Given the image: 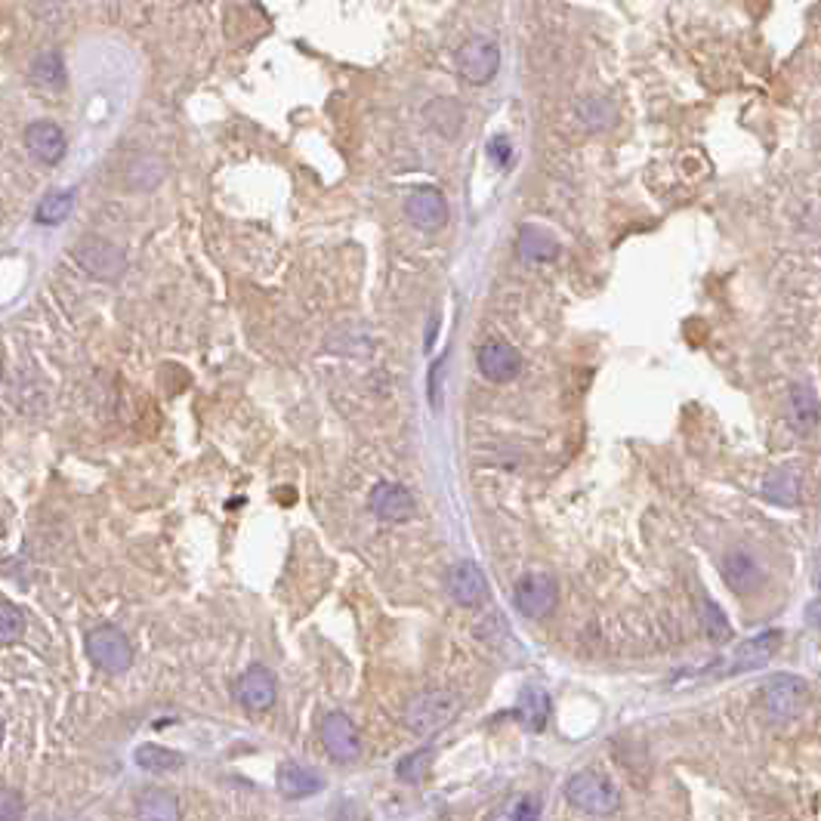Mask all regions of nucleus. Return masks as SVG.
Here are the masks:
<instances>
[{
    "label": "nucleus",
    "mask_w": 821,
    "mask_h": 821,
    "mask_svg": "<svg viewBox=\"0 0 821 821\" xmlns=\"http://www.w3.org/2000/svg\"><path fill=\"white\" fill-rule=\"evenodd\" d=\"M513 602L516 609L531 618V621H544L553 615L556 602H559V587L550 575H525L519 584H516V593H513Z\"/></svg>",
    "instance_id": "nucleus-5"
},
{
    "label": "nucleus",
    "mask_w": 821,
    "mask_h": 821,
    "mask_svg": "<svg viewBox=\"0 0 821 821\" xmlns=\"http://www.w3.org/2000/svg\"><path fill=\"white\" fill-rule=\"evenodd\" d=\"M488 158L497 164V167H507L510 158H513V146H510V139L507 136H494L488 142Z\"/></svg>",
    "instance_id": "nucleus-32"
},
{
    "label": "nucleus",
    "mask_w": 821,
    "mask_h": 821,
    "mask_svg": "<svg viewBox=\"0 0 821 821\" xmlns=\"http://www.w3.org/2000/svg\"><path fill=\"white\" fill-rule=\"evenodd\" d=\"M0 741H4V723H0Z\"/></svg>",
    "instance_id": "nucleus-35"
},
{
    "label": "nucleus",
    "mask_w": 821,
    "mask_h": 821,
    "mask_svg": "<svg viewBox=\"0 0 821 821\" xmlns=\"http://www.w3.org/2000/svg\"><path fill=\"white\" fill-rule=\"evenodd\" d=\"M136 766L146 772H173L183 766V757L176 751H167L161 744H142L136 751Z\"/></svg>",
    "instance_id": "nucleus-24"
},
{
    "label": "nucleus",
    "mask_w": 821,
    "mask_h": 821,
    "mask_svg": "<svg viewBox=\"0 0 821 821\" xmlns=\"http://www.w3.org/2000/svg\"><path fill=\"white\" fill-rule=\"evenodd\" d=\"M136 812H139V818H149V821H173V818H180V803H176V797L170 791L149 788L139 794Z\"/></svg>",
    "instance_id": "nucleus-21"
},
{
    "label": "nucleus",
    "mask_w": 821,
    "mask_h": 821,
    "mask_svg": "<svg viewBox=\"0 0 821 821\" xmlns=\"http://www.w3.org/2000/svg\"><path fill=\"white\" fill-rule=\"evenodd\" d=\"M445 359H439L436 362V368L430 371V399H433V405L436 408H442V371H445Z\"/></svg>",
    "instance_id": "nucleus-33"
},
{
    "label": "nucleus",
    "mask_w": 821,
    "mask_h": 821,
    "mask_svg": "<svg viewBox=\"0 0 821 821\" xmlns=\"http://www.w3.org/2000/svg\"><path fill=\"white\" fill-rule=\"evenodd\" d=\"M791 417H794V426L803 436H812V430L818 426V399H815L812 386L797 383L791 389Z\"/></svg>",
    "instance_id": "nucleus-22"
},
{
    "label": "nucleus",
    "mask_w": 821,
    "mask_h": 821,
    "mask_svg": "<svg viewBox=\"0 0 821 821\" xmlns=\"http://www.w3.org/2000/svg\"><path fill=\"white\" fill-rule=\"evenodd\" d=\"M538 815H541L538 797H525V800H519V806L513 809V818H516V821H528V818H538Z\"/></svg>",
    "instance_id": "nucleus-34"
},
{
    "label": "nucleus",
    "mask_w": 821,
    "mask_h": 821,
    "mask_svg": "<svg viewBox=\"0 0 821 821\" xmlns=\"http://www.w3.org/2000/svg\"><path fill=\"white\" fill-rule=\"evenodd\" d=\"M71 207H75V192H50L41 204H38V213H34V220L41 226H59Z\"/></svg>",
    "instance_id": "nucleus-26"
},
{
    "label": "nucleus",
    "mask_w": 821,
    "mask_h": 821,
    "mask_svg": "<svg viewBox=\"0 0 821 821\" xmlns=\"http://www.w3.org/2000/svg\"><path fill=\"white\" fill-rule=\"evenodd\" d=\"M31 81L44 87V90H62L65 81H68V71H65V59L59 50H41L31 62Z\"/></svg>",
    "instance_id": "nucleus-20"
},
{
    "label": "nucleus",
    "mask_w": 821,
    "mask_h": 821,
    "mask_svg": "<svg viewBox=\"0 0 821 821\" xmlns=\"http://www.w3.org/2000/svg\"><path fill=\"white\" fill-rule=\"evenodd\" d=\"M723 578H726L729 590L738 593V596L757 593L763 587V581H766L760 562L751 553H744V550H735V553H729L723 559Z\"/></svg>",
    "instance_id": "nucleus-14"
},
{
    "label": "nucleus",
    "mask_w": 821,
    "mask_h": 821,
    "mask_svg": "<svg viewBox=\"0 0 821 821\" xmlns=\"http://www.w3.org/2000/svg\"><path fill=\"white\" fill-rule=\"evenodd\" d=\"M445 587H448V596L457 605H463V609H476V605H482L488 599V578L473 559H463V562L451 565Z\"/></svg>",
    "instance_id": "nucleus-7"
},
{
    "label": "nucleus",
    "mask_w": 821,
    "mask_h": 821,
    "mask_svg": "<svg viewBox=\"0 0 821 821\" xmlns=\"http://www.w3.org/2000/svg\"><path fill=\"white\" fill-rule=\"evenodd\" d=\"M479 371L491 380V383H510L519 377L522 371V355L516 346L491 340L479 349Z\"/></svg>",
    "instance_id": "nucleus-10"
},
{
    "label": "nucleus",
    "mask_w": 821,
    "mask_h": 821,
    "mask_svg": "<svg viewBox=\"0 0 821 821\" xmlns=\"http://www.w3.org/2000/svg\"><path fill=\"white\" fill-rule=\"evenodd\" d=\"M0 380H4V365H0Z\"/></svg>",
    "instance_id": "nucleus-36"
},
{
    "label": "nucleus",
    "mask_w": 821,
    "mask_h": 821,
    "mask_svg": "<svg viewBox=\"0 0 821 821\" xmlns=\"http://www.w3.org/2000/svg\"><path fill=\"white\" fill-rule=\"evenodd\" d=\"M497 65H501V50H497L491 41H470L463 44L460 56H457V68L460 75L467 78L470 84H485L497 75Z\"/></svg>",
    "instance_id": "nucleus-9"
},
{
    "label": "nucleus",
    "mask_w": 821,
    "mask_h": 821,
    "mask_svg": "<svg viewBox=\"0 0 821 821\" xmlns=\"http://www.w3.org/2000/svg\"><path fill=\"white\" fill-rule=\"evenodd\" d=\"M704 633L710 642H729V636H732V624H729L726 612L713 599L704 602Z\"/></svg>",
    "instance_id": "nucleus-27"
},
{
    "label": "nucleus",
    "mask_w": 821,
    "mask_h": 821,
    "mask_svg": "<svg viewBox=\"0 0 821 821\" xmlns=\"http://www.w3.org/2000/svg\"><path fill=\"white\" fill-rule=\"evenodd\" d=\"M278 698V683L269 667H251L238 680V701L247 710H269Z\"/></svg>",
    "instance_id": "nucleus-15"
},
{
    "label": "nucleus",
    "mask_w": 821,
    "mask_h": 821,
    "mask_svg": "<svg viewBox=\"0 0 821 821\" xmlns=\"http://www.w3.org/2000/svg\"><path fill=\"white\" fill-rule=\"evenodd\" d=\"M371 510L383 522H405L414 516V497L399 482H377L371 488Z\"/></svg>",
    "instance_id": "nucleus-11"
},
{
    "label": "nucleus",
    "mask_w": 821,
    "mask_h": 821,
    "mask_svg": "<svg viewBox=\"0 0 821 821\" xmlns=\"http://www.w3.org/2000/svg\"><path fill=\"white\" fill-rule=\"evenodd\" d=\"M321 744H325V751L337 763H352V760H359V754H362L359 729H355V723L340 710L328 713L325 723H321Z\"/></svg>",
    "instance_id": "nucleus-8"
},
{
    "label": "nucleus",
    "mask_w": 821,
    "mask_h": 821,
    "mask_svg": "<svg viewBox=\"0 0 821 821\" xmlns=\"http://www.w3.org/2000/svg\"><path fill=\"white\" fill-rule=\"evenodd\" d=\"M25 146H28V152L38 158V161L59 164L65 158L68 142H65V133L53 121H34L25 130Z\"/></svg>",
    "instance_id": "nucleus-16"
},
{
    "label": "nucleus",
    "mask_w": 821,
    "mask_h": 821,
    "mask_svg": "<svg viewBox=\"0 0 821 821\" xmlns=\"http://www.w3.org/2000/svg\"><path fill=\"white\" fill-rule=\"evenodd\" d=\"M760 698H763V707L772 720L784 723V720H797L803 707H806V698H809V686L803 676H794V673H775L763 683L760 689Z\"/></svg>",
    "instance_id": "nucleus-3"
},
{
    "label": "nucleus",
    "mask_w": 821,
    "mask_h": 821,
    "mask_svg": "<svg viewBox=\"0 0 821 821\" xmlns=\"http://www.w3.org/2000/svg\"><path fill=\"white\" fill-rule=\"evenodd\" d=\"M321 781L318 772L300 766V763H284L278 769V791L288 797V800H300V797H309V794H318L321 791Z\"/></svg>",
    "instance_id": "nucleus-18"
},
{
    "label": "nucleus",
    "mask_w": 821,
    "mask_h": 821,
    "mask_svg": "<svg viewBox=\"0 0 821 821\" xmlns=\"http://www.w3.org/2000/svg\"><path fill=\"white\" fill-rule=\"evenodd\" d=\"M75 260L96 278L115 281L121 278V272L127 269V257L121 247H115L112 241L102 238H84L81 244H75Z\"/></svg>",
    "instance_id": "nucleus-6"
},
{
    "label": "nucleus",
    "mask_w": 821,
    "mask_h": 821,
    "mask_svg": "<svg viewBox=\"0 0 821 821\" xmlns=\"http://www.w3.org/2000/svg\"><path fill=\"white\" fill-rule=\"evenodd\" d=\"M763 494L769 497L772 504H781V507H797L800 501V479L791 473V470H775L766 476L763 482Z\"/></svg>",
    "instance_id": "nucleus-23"
},
{
    "label": "nucleus",
    "mask_w": 821,
    "mask_h": 821,
    "mask_svg": "<svg viewBox=\"0 0 821 821\" xmlns=\"http://www.w3.org/2000/svg\"><path fill=\"white\" fill-rule=\"evenodd\" d=\"M426 118H430V124L442 133V136H457L460 133V124H463V112H460V105L451 102V99H439L433 102L430 109H426Z\"/></svg>",
    "instance_id": "nucleus-25"
},
{
    "label": "nucleus",
    "mask_w": 821,
    "mask_h": 821,
    "mask_svg": "<svg viewBox=\"0 0 821 821\" xmlns=\"http://www.w3.org/2000/svg\"><path fill=\"white\" fill-rule=\"evenodd\" d=\"M25 633V618L10 599H0V642H16Z\"/></svg>",
    "instance_id": "nucleus-30"
},
{
    "label": "nucleus",
    "mask_w": 821,
    "mask_h": 821,
    "mask_svg": "<svg viewBox=\"0 0 821 821\" xmlns=\"http://www.w3.org/2000/svg\"><path fill=\"white\" fill-rule=\"evenodd\" d=\"M778 649H781V630L769 627V630L757 633L754 639L741 642L738 652H735V661H732V667H729V673L760 670V667H766V664L778 655Z\"/></svg>",
    "instance_id": "nucleus-13"
},
{
    "label": "nucleus",
    "mask_w": 821,
    "mask_h": 821,
    "mask_svg": "<svg viewBox=\"0 0 821 821\" xmlns=\"http://www.w3.org/2000/svg\"><path fill=\"white\" fill-rule=\"evenodd\" d=\"M516 251L525 263H553L559 257V244L550 232H544L538 226H522Z\"/></svg>",
    "instance_id": "nucleus-17"
},
{
    "label": "nucleus",
    "mask_w": 821,
    "mask_h": 821,
    "mask_svg": "<svg viewBox=\"0 0 821 821\" xmlns=\"http://www.w3.org/2000/svg\"><path fill=\"white\" fill-rule=\"evenodd\" d=\"M22 809H25V803H22V794H19V791H10V788L0 791V821H13V818H19Z\"/></svg>",
    "instance_id": "nucleus-31"
},
{
    "label": "nucleus",
    "mask_w": 821,
    "mask_h": 821,
    "mask_svg": "<svg viewBox=\"0 0 821 821\" xmlns=\"http://www.w3.org/2000/svg\"><path fill=\"white\" fill-rule=\"evenodd\" d=\"M516 717L531 729V732H541L550 720V695L541 689V686H528L522 689L519 695V704H516Z\"/></svg>",
    "instance_id": "nucleus-19"
},
{
    "label": "nucleus",
    "mask_w": 821,
    "mask_h": 821,
    "mask_svg": "<svg viewBox=\"0 0 821 821\" xmlns=\"http://www.w3.org/2000/svg\"><path fill=\"white\" fill-rule=\"evenodd\" d=\"M430 760H433V751H430V747H420V751L408 754V757L396 766V772H399L402 781L420 784V781L426 778V772H430Z\"/></svg>",
    "instance_id": "nucleus-29"
},
{
    "label": "nucleus",
    "mask_w": 821,
    "mask_h": 821,
    "mask_svg": "<svg viewBox=\"0 0 821 821\" xmlns=\"http://www.w3.org/2000/svg\"><path fill=\"white\" fill-rule=\"evenodd\" d=\"M565 797L571 806H578L587 815H612L621 806V794L612 784V778L590 769L575 772L565 781Z\"/></svg>",
    "instance_id": "nucleus-1"
},
{
    "label": "nucleus",
    "mask_w": 821,
    "mask_h": 821,
    "mask_svg": "<svg viewBox=\"0 0 821 821\" xmlns=\"http://www.w3.org/2000/svg\"><path fill=\"white\" fill-rule=\"evenodd\" d=\"M87 655L105 673H124L133 664V646L118 627H96L87 636Z\"/></svg>",
    "instance_id": "nucleus-4"
},
{
    "label": "nucleus",
    "mask_w": 821,
    "mask_h": 821,
    "mask_svg": "<svg viewBox=\"0 0 821 821\" xmlns=\"http://www.w3.org/2000/svg\"><path fill=\"white\" fill-rule=\"evenodd\" d=\"M457 710H460V698L454 692H442V689L423 692L408 704L405 723L417 735H436L457 717Z\"/></svg>",
    "instance_id": "nucleus-2"
},
{
    "label": "nucleus",
    "mask_w": 821,
    "mask_h": 821,
    "mask_svg": "<svg viewBox=\"0 0 821 821\" xmlns=\"http://www.w3.org/2000/svg\"><path fill=\"white\" fill-rule=\"evenodd\" d=\"M408 220L417 226V229H426V232H436L448 223V204L442 198L439 189H430V186H423V189H414L408 195Z\"/></svg>",
    "instance_id": "nucleus-12"
},
{
    "label": "nucleus",
    "mask_w": 821,
    "mask_h": 821,
    "mask_svg": "<svg viewBox=\"0 0 821 821\" xmlns=\"http://www.w3.org/2000/svg\"><path fill=\"white\" fill-rule=\"evenodd\" d=\"M581 121L590 127V130H602V127H609L615 124V105L612 102H605V99H587L581 109H578Z\"/></svg>",
    "instance_id": "nucleus-28"
}]
</instances>
